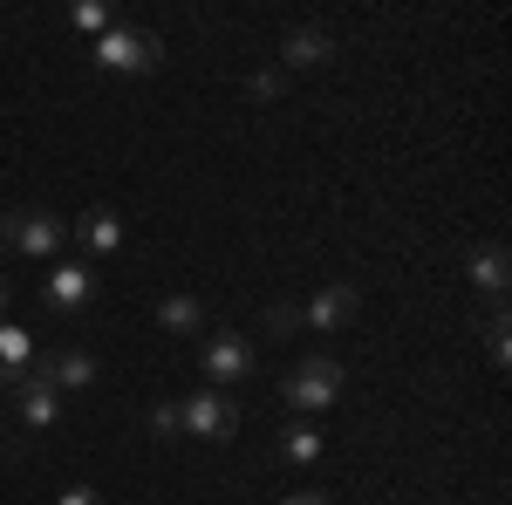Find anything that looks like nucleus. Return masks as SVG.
I'll return each mask as SVG.
<instances>
[{"label": "nucleus", "instance_id": "1", "mask_svg": "<svg viewBox=\"0 0 512 505\" xmlns=\"http://www.w3.org/2000/svg\"><path fill=\"white\" fill-rule=\"evenodd\" d=\"M89 62L103 69V76H151L164 62V41L151 28H103L96 48H89Z\"/></svg>", "mask_w": 512, "mask_h": 505}, {"label": "nucleus", "instance_id": "2", "mask_svg": "<svg viewBox=\"0 0 512 505\" xmlns=\"http://www.w3.org/2000/svg\"><path fill=\"white\" fill-rule=\"evenodd\" d=\"M178 424H185V437L226 444V437H239V403L226 396V389H198V396L178 403Z\"/></svg>", "mask_w": 512, "mask_h": 505}, {"label": "nucleus", "instance_id": "3", "mask_svg": "<svg viewBox=\"0 0 512 505\" xmlns=\"http://www.w3.org/2000/svg\"><path fill=\"white\" fill-rule=\"evenodd\" d=\"M280 396H287L294 410H308V417H315V410H328V403L342 396V362H328V355H308V362H301V369L280 383Z\"/></svg>", "mask_w": 512, "mask_h": 505}, {"label": "nucleus", "instance_id": "4", "mask_svg": "<svg viewBox=\"0 0 512 505\" xmlns=\"http://www.w3.org/2000/svg\"><path fill=\"white\" fill-rule=\"evenodd\" d=\"M62 239H69V226H62L55 212H14V219H7V246L28 253V260H55Z\"/></svg>", "mask_w": 512, "mask_h": 505}, {"label": "nucleus", "instance_id": "5", "mask_svg": "<svg viewBox=\"0 0 512 505\" xmlns=\"http://www.w3.org/2000/svg\"><path fill=\"white\" fill-rule=\"evenodd\" d=\"M253 376V342L246 335H233V328H219L212 342H205V383H246Z\"/></svg>", "mask_w": 512, "mask_h": 505}, {"label": "nucleus", "instance_id": "6", "mask_svg": "<svg viewBox=\"0 0 512 505\" xmlns=\"http://www.w3.org/2000/svg\"><path fill=\"white\" fill-rule=\"evenodd\" d=\"M41 301H48V314H82L89 301H96V273L89 267H48V280H41Z\"/></svg>", "mask_w": 512, "mask_h": 505}, {"label": "nucleus", "instance_id": "7", "mask_svg": "<svg viewBox=\"0 0 512 505\" xmlns=\"http://www.w3.org/2000/svg\"><path fill=\"white\" fill-rule=\"evenodd\" d=\"M35 383H48L55 396L62 389H89L96 383V355H82V349H48V355H35V369H28Z\"/></svg>", "mask_w": 512, "mask_h": 505}, {"label": "nucleus", "instance_id": "8", "mask_svg": "<svg viewBox=\"0 0 512 505\" xmlns=\"http://www.w3.org/2000/svg\"><path fill=\"white\" fill-rule=\"evenodd\" d=\"M355 308H362V294H355L349 280H342V287H321L315 301L301 308V328H342V321H349Z\"/></svg>", "mask_w": 512, "mask_h": 505}, {"label": "nucleus", "instance_id": "9", "mask_svg": "<svg viewBox=\"0 0 512 505\" xmlns=\"http://www.w3.org/2000/svg\"><path fill=\"white\" fill-rule=\"evenodd\" d=\"M28 369H35V335L28 328H14V321H0V383H28Z\"/></svg>", "mask_w": 512, "mask_h": 505}, {"label": "nucleus", "instance_id": "10", "mask_svg": "<svg viewBox=\"0 0 512 505\" xmlns=\"http://www.w3.org/2000/svg\"><path fill=\"white\" fill-rule=\"evenodd\" d=\"M465 273H472V280L485 287V294H506V280H512V253L499 246V239H485V246H472Z\"/></svg>", "mask_w": 512, "mask_h": 505}, {"label": "nucleus", "instance_id": "11", "mask_svg": "<svg viewBox=\"0 0 512 505\" xmlns=\"http://www.w3.org/2000/svg\"><path fill=\"white\" fill-rule=\"evenodd\" d=\"M158 328L164 335H198V328H205V301H198V294H164Z\"/></svg>", "mask_w": 512, "mask_h": 505}, {"label": "nucleus", "instance_id": "12", "mask_svg": "<svg viewBox=\"0 0 512 505\" xmlns=\"http://www.w3.org/2000/svg\"><path fill=\"white\" fill-rule=\"evenodd\" d=\"M328 48H335L328 28H294V35L280 41V62L287 69H315V62H328Z\"/></svg>", "mask_w": 512, "mask_h": 505}, {"label": "nucleus", "instance_id": "13", "mask_svg": "<svg viewBox=\"0 0 512 505\" xmlns=\"http://www.w3.org/2000/svg\"><path fill=\"white\" fill-rule=\"evenodd\" d=\"M55 417H62V396L28 376V383H21V424L28 430H55Z\"/></svg>", "mask_w": 512, "mask_h": 505}, {"label": "nucleus", "instance_id": "14", "mask_svg": "<svg viewBox=\"0 0 512 505\" xmlns=\"http://www.w3.org/2000/svg\"><path fill=\"white\" fill-rule=\"evenodd\" d=\"M82 246H89V253H117L123 246V219L117 212H110V205H96V212H82Z\"/></svg>", "mask_w": 512, "mask_h": 505}, {"label": "nucleus", "instance_id": "15", "mask_svg": "<svg viewBox=\"0 0 512 505\" xmlns=\"http://www.w3.org/2000/svg\"><path fill=\"white\" fill-rule=\"evenodd\" d=\"M280 458H287V465H315L321 458V430L315 424H287L280 430Z\"/></svg>", "mask_w": 512, "mask_h": 505}, {"label": "nucleus", "instance_id": "16", "mask_svg": "<svg viewBox=\"0 0 512 505\" xmlns=\"http://www.w3.org/2000/svg\"><path fill=\"white\" fill-rule=\"evenodd\" d=\"M506 328H512L506 308L485 314V355H492V369H506V362H512V335H506Z\"/></svg>", "mask_w": 512, "mask_h": 505}, {"label": "nucleus", "instance_id": "17", "mask_svg": "<svg viewBox=\"0 0 512 505\" xmlns=\"http://www.w3.org/2000/svg\"><path fill=\"white\" fill-rule=\"evenodd\" d=\"M151 437H164V444H171V437H185V424H178V403H158V410H151Z\"/></svg>", "mask_w": 512, "mask_h": 505}, {"label": "nucleus", "instance_id": "18", "mask_svg": "<svg viewBox=\"0 0 512 505\" xmlns=\"http://www.w3.org/2000/svg\"><path fill=\"white\" fill-rule=\"evenodd\" d=\"M69 21H76V28H89V35H103V28H110V7L82 0V7H69Z\"/></svg>", "mask_w": 512, "mask_h": 505}, {"label": "nucleus", "instance_id": "19", "mask_svg": "<svg viewBox=\"0 0 512 505\" xmlns=\"http://www.w3.org/2000/svg\"><path fill=\"white\" fill-rule=\"evenodd\" d=\"M246 96H253V103H274V96H280V69H260V76H246Z\"/></svg>", "mask_w": 512, "mask_h": 505}, {"label": "nucleus", "instance_id": "20", "mask_svg": "<svg viewBox=\"0 0 512 505\" xmlns=\"http://www.w3.org/2000/svg\"><path fill=\"white\" fill-rule=\"evenodd\" d=\"M294 328H301V308H287V301L267 308V335H294Z\"/></svg>", "mask_w": 512, "mask_h": 505}, {"label": "nucleus", "instance_id": "21", "mask_svg": "<svg viewBox=\"0 0 512 505\" xmlns=\"http://www.w3.org/2000/svg\"><path fill=\"white\" fill-rule=\"evenodd\" d=\"M62 505H103V499H96L89 485H69V492H62Z\"/></svg>", "mask_w": 512, "mask_h": 505}, {"label": "nucleus", "instance_id": "22", "mask_svg": "<svg viewBox=\"0 0 512 505\" xmlns=\"http://www.w3.org/2000/svg\"><path fill=\"white\" fill-rule=\"evenodd\" d=\"M280 505H328V499H315V492H294V499H280Z\"/></svg>", "mask_w": 512, "mask_h": 505}, {"label": "nucleus", "instance_id": "23", "mask_svg": "<svg viewBox=\"0 0 512 505\" xmlns=\"http://www.w3.org/2000/svg\"><path fill=\"white\" fill-rule=\"evenodd\" d=\"M0 246H7V212H0Z\"/></svg>", "mask_w": 512, "mask_h": 505}, {"label": "nucleus", "instance_id": "24", "mask_svg": "<svg viewBox=\"0 0 512 505\" xmlns=\"http://www.w3.org/2000/svg\"><path fill=\"white\" fill-rule=\"evenodd\" d=\"M0 308H7V280H0Z\"/></svg>", "mask_w": 512, "mask_h": 505}]
</instances>
